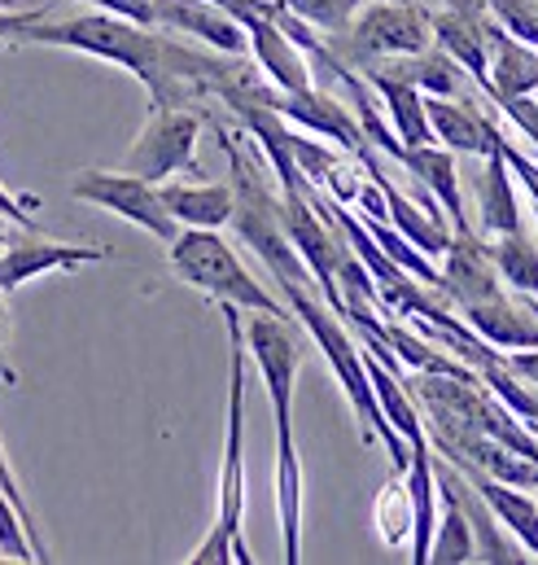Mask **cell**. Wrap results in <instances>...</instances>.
I'll return each instance as SVG.
<instances>
[{"label":"cell","mask_w":538,"mask_h":565,"mask_svg":"<svg viewBox=\"0 0 538 565\" xmlns=\"http://www.w3.org/2000/svg\"><path fill=\"white\" fill-rule=\"evenodd\" d=\"M13 44H44V49H75L101 62H115L123 71H132L136 79L153 93L158 106H184L197 102L202 93L189 79V49L158 35V26H140L132 18L119 13H79V18H62V22H31Z\"/></svg>","instance_id":"obj_1"},{"label":"cell","mask_w":538,"mask_h":565,"mask_svg":"<svg viewBox=\"0 0 538 565\" xmlns=\"http://www.w3.org/2000/svg\"><path fill=\"white\" fill-rule=\"evenodd\" d=\"M280 294H284L289 311L298 316V324H302V329L315 338V347L324 351L329 369L337 373V382H342V391H346V399H351V408H355V417H359L364 443H386L395 473H407V465H411V443H407L404 434L390 425V417L381 413L377 391H373V377H368V369H364V351H359V342L342 329V316L329 307L324 294H315L311 281L280 285Z\"/></svg>","instance_id":"obj_2"},{"label":"cell","mask_w":538,"mask_h":565,"mask_svg":"<svg viewBox=\"0 0 538 565\" xmlns=\"http://www.w3.org/2000/svg\"><path fill=\"white\" fill-rule=\"evenodd\" d=\"M228 320V443H224V469H219V513L206 540L193 548V565H250V544L241 535L246 518V324L241 307H224Z\"/></svg>","instance_id":"obj_3"},{"label":"cell","mask_w":538,"mask_h":565,"mask_svg":"<svg viewBox=\"0 0 538 565\" xmlns=\"http://www.w3.org/2000/svg\"><path fill=\"white\" fill-rule=\"evenodd\" d=\"M171 268L175 277L202 294H211L219 307L241 311H268V316H293L289 302L271 298L263 285L250 277V268L237 259V250L219 237V228H180L171 237ZM298 320V316H293Z\"/></svg>","instance_id":"obj_4"},{"label":"cell","mask_w":538,"mask_h":565,"mask_svg":"<svg viewBox=\"0 0 538 565\" xmlns=\"http://www.w3.org/2000/svg\"><path fill=\"white\" fill-rule=\"evenodd\" d=\"M298 329L302 324H293V316H268V311H255L246 324V351L259 364L276 429H293V386H298V369H302V333Z\"/></svg>","instance_id":"obj_5"},{"label":"cell","mask_w":538,"mask_h":565,"mask_svg":"<svg viewBox=\"0 0 538 565\" xmlns=\"http://www.w3.org/2000/svg\"><path fill=\"white\" fill-rule=\"evenodd\" d=\"M346 49L337 53L351 66H373L386 57H404V53H420L433 40V18L416 4H373L364 13H355V22L346 26Z\"/></svg>","instance_id":"obj_6"},{"label":"cell","mask_w":538,"mask_h":565,"mask_svg":"<svg viewBox=\"0 0 538 565\" xmlns=\"http://www.w3.org/2000/svg\"><path fill=\"white\" fill-rule=\"evenodd\" d=\"M71 193L79 202H93V206H106L110 215H123L132 220L136 228L171 242L180 233V220L171 215V206L162 202V189L144 175H132V171H101V167H88L71 180Z\"/></svg>","instance_id":"obj_7"},{"label":"cell","mask_w":538,"mask_h":565,"mask_svg":"<svg viewBox=\"0 0 538 565\" xmlns=\"http://www.w3.org/2000/svg\"><path fill=\"white\" fill-rule=\"evenodd\" d=\"M193 149H197V115L184 110V106H158L153 102L132 153L123 158V171L162 184L175 171H197V153Z\"/></svg>","instance_id":"obj_8"},{"label":"cell","mask_w":538,"mask_h":565,"mask_svg":"<svg viewBox=\"0 0 538 565\" xmlns=\"http://www.w3.org/2000/svg\"><path fill=\"white\" fill-rule=\"evenodd\" d=\"M106 246H84V242H57L40 228H18L9 246L0 250V294H13L26 281L44 273H79L88 264H106Z\"/></svg>","instance_id":"obj_9"},{"label":"cell","mask_w":538,"mask_h":565,"mask_svg":"<svg viewBox=\"0 0 538 565\" xmlns=\"http://www.w3.org/2000/svg\"><path fill=\"white\" fill-rule=\"evenodd\" d=\"M276 9L280 0H250V9L241 13V26L250 31L255 66H263V75L284 93L311 88V57L284 35V26L276 22Z\"/></svg>","instance_id":"obj_10"},{"label":"cell","mask_w":538,"mask_h":565,"mask_svg":"<svg viewBox=\"0 0 538 565\" xmlns=\"http://www.w3.org/2000/svg\"><path fill=\"white\" fill-rule=\"evenodd\" d=\"M153 26L193 35V40H202L215 53H228V57L250 53V31L228 9H219L211 0H153Z\"/></svg>","instance_id":"obj_11"},{"label":"cell","mask_w":538,"mask_h":565,"mask_svg":"<svg viewBox=\"0 0 538 565\" xmlns=\"http://www.w3.org/2000/svg\"><path fill=\"white\" fill-rule=\"evenodd\" d=\"M442 451H446V460H451V465H455V469H460V473L482 491V500L491 504V513H495V518H499V522L521 540V548L538 562V500H530L526 491H517L513 482L491 478V473H486L477 460H469L464 451H455V447H442Z\"/></svg>","instance_id":"obj_12"},{"label":"cell","mask_w":538,"mask_h":565,"mask_svg":"<svg viewBox=\"0 0 538 565\" xmlns=\"http://www.w3.org/2000/svg\"><path fill=\"white\" fill-rule=\"evenodd\" d=\"M460 311L473 324V333H482L491 347H504V351L538 347V311L517 302V298H508L504 289L482 298V302H464Z\"/></svg>","instance_id":"obj_13"},{"label":"cell","mask_w":538,"mask_h":565,"mask_svg":"<svg viewBox=\"0 0 538 565\" xmlns=\"http://www.w3.org/2000/svg\"><path fill=\"white\" fill-rule=\"evenodd\" d=\"M504 277L491 259V246H482L473 233H455L451 250H446V268H442V289L464 307V302H482L491 294L504 289Z\"/></svg>","instance_id":"obj_14"},{"label":"cell","mask_w":538,"mask_h":565,"mask_svg":"<svg viewBox=\"0 0 538 565\" xmlns=\"http://www.w3.org/2000/svg\"><path fill=\"white\" fill-rule=\"evenodd\" d=\"M424 106H429L433 137H438V145H446L451 153L486 158V153L499 145V137H504V132H499L482 110H473V106H464V102H451V97H433V93H424Z\"/></svg>","instance_id":"obj_15"},{"label":"cell","mask_w":538,"mask_h":565,"mask_svg":"<svg viewBox=\"0 0 538 565\" xmlns=\"http://www.w3.org/2000/svg\"><path fill=\"white\" fill-rule=\"evenodd\" d=\"M473 189H477V206H482V233L504 237V233L521 228V206H517V189H513V167L504 158V137L482 158Z\"/></svg>","instance_id":"obj_16"},{"label":"cell","mask_w":538,"mask_h":565,"mask_svg":"<svg viewBox=\"0 0 538 565\" xmlns=\"http://www.w3.org/2000/svg\"><path fill=\"white\" fill-rule=\"evenodd\" d=\"M276 513H280V544L284 562H302V460L293 429H276Z\"/></svg>","instance_id":"obj_17"},{"label":"cell","mask_w":538,"mask_h":565,"mask_svg":"<svg viewBox=\"0 0 538 565\" xmlns=\"http://www.w3.org/2000/svg\"><path fill=\"white\" fill-rule=\"evenodd\" d=\"M404 167L424 184V193H433L438 198V206L451 215V224H455V233H473V224H469V215H464V198H460V175H455V153L438 141L433 145H411L404 149Z\"/></svg>","instance_id":"obj_18"},{"label":"cell","mask_w":538,"mask_h":565,"mask_svg":"<svg viewBox=\"0 0 538 565\" xmlns=\"http://www.w3.org/2000/svg\"><path fill=\"white\" fill-rule=\"evenodd\" d=\"M491 44V97H530L538 88V49L504 26H486Z\"/></svg>","instance_id":"obj_19"},{"label":"cell","mask_w":538,"mask_h":565,"mask_svg":"<svg viewBox=\"0 0 538 565\" xmlns=\"http://www.w3.org/2000/svg\"><path fill=\"white\" fill-rule=\"evenodd\" d=\"M433 40L473 75V84L491 97V44H486V26L469 13V9H446L433 13Z\"/></svg>","instance_id":"obj_20"},{"label":"cell","mask_w":538,"mask_h":565,"mask_svg":"<svg viewBox=\"0 0 538 565\" xmlns=\"http://www.w3.org/2000/svg\"><path fill=\"white\" fill-rule=\"evenodd\" d=\"M162 202L171 206V215L180 220V228H224L233 224L237 198L228 184H202V180H175V184H158Z\"/></svg>","instance_id":"obj_21"},{"label":"cell","mask_w":538,"mask_h":565,"mask_svg":"<svg viewBox=\"0 0 538 565\" xmlns=\"http://www.w3.org/2000/svg\"><path fill=\"white\" fill-rule=\"evenodd\" d=\"M404 482L407 500H411V562L424 565L429 548H433V531H438V473L429 460V443L411 447V465H407Z\"/></svg>","instance_id":"obj_22"},{"label":"cell","mask_w":538,"mask_h":565,"mask_svg":"<svg viewBox=\"0 0 538 565\" xmlns=\"http://www.w3.org/2000/svg\"><path fill=\"white\" fill-rule=\"evenodd\" d=\"M438 495H442V522L433 531V548H429V562L442 565H460V562H477V535H473V522L464 513V500L455 491V465H438Z\"/></svg>","instance_id":"obj_23"},{"label":"cell","mask_w":538,"mask_h":565,"mask_svg":"<svg viewBox=\"0 0 538 565\" xmlns=\"http://www.w3.org/2000/svg\"><path fill=\"white\" fill-rule=\"evenodd\" d=\"M368 84L377 88L386 115H390V128L395 137L411 149V145H433V124H429V106H424V93L416 84H407L399 75H386V71H368Z\"/></svg>","instance_id":"obj_24"},{"label":"cell","mask_w":538,"mask_h":565,"mask_svg":"<svg viewBox=\"0 0 538 565\" xmlns=\"http://www.w3.org/2000/svg\"><path fill=\"white\" fill-rule=\"evenodd\" d=\"M364 351V369H368V377H373V391H377V404H381V413L390 417V425L404 434L407 443L416 447V443H429L424 438V425H420V413L411 408V399H407L404 382H399V373L395 369H386L368 347H359Z\"/></svg>","instance_id":"obj_25"},{"label":"cell","mask_w":538,"mask_h":565,"mask_svg":"<svg viewBox=\"0 0 538 565\" xmlns=\"http://www.w3.org/2000/svg\"><path fill=\"white\" fill-rule=\"evenodd\" d=\"M491 259H495L499 277L508 281V289L530 298V307L538 311V242H530L521 228L504 233V237L491 242Z\"/></svg>","instance_id":"obj_26"},{"label":"cell","mask_w":538,"mask_h":565,"mask_svg":"<svg viewBox=\"0 0 538 565\" xmlns=\"http://www.w3.org/2000/svg\"><path fill=\"white\" fill-rule=\"evenodd\" d=\"M455 491H460V500H464V513H469V522H473V535H477V562H526L513 544H504L499 540V531L491 526V504L482 500V491L464 478V473H455Z\"/></svg>","instance_id":"obj_27"},{"label":"cell","mask_w":538,"mask_h":565,"mask_svg":"<svg viewBox=\"0 0 538 565\" xmlns=\"http://www.w3.org/2000/svg\"><path fill=\"white\" fill-rule=\"evenodd\" d=\"M377 531L390 548H399L404 540H411V500H407V482H390L377 495Z\"/></svg>","instance_id":"obj_28"},{"label":"cell","mask_w":538,"mask_h":565,"mask_svg":"<svg viewBox=\"0 0 538 565\" xmlns=\"http://www.w3.org/2000/svg\"><path fill=\"white\" fill-rule=\"evenodd\" d=\"M289 13H298L302 22L320 26V31H346L355 22V13L364 9V0H280Z\"/></svg>","instance_id":"obj_29"},{"label":"cell","mask_w":538,"mask_h":565,"mask_svg":"<svg viewBox=\"0 0 538 565\" xmlns=\"http://www.w3.org/2000/svg\"><path fill=\"white\" fill-rule=\"evenodd\" d=\"M0 557L9 562H40L31 535H26V522L18 513V504L9 500V491L0 487Z\"/></svg>","instance_id":"obj_30"},{"label":"cell","mask_w":538,"mask_h":565,"mask_svg":"<svg viewBox=\"0 0 538 565\" xmlns=\"http://www.w3.org/2000/svg\"><path fill=\"white\" fill-rule=\"evenodd\" d=\"M486 4L504 31H513L517 40L538 49V0H486Z\"/></svg>","instance_id":"obj_31"},{"label":"cell","mask_w":538,"mask_h":565,"mask_svg":"<svg viewBox=\"0 0 538 565\" xmlns=\"http://www.w3.org/2000/svg\"><path fill=\"white\" fill-rule=\"evenodd\" d=\"M0 487L9 491V500L18 504V513H22V522H26V535H31V544H35V553H40V562H49L44 557V540H40V526H35V518H31V509H26V500H22V487H18V478H13V469H9V456H4V447H0Z\"/></svg>","instance_id":"obj_32"},{"label":"cell","mask_w":538,"mask_h":565,"mask_svg":"<svg viewBox=\"0 0 538 565\" xmlns=\"http://www.w3.org/2000/svg\"><path fill=\"white\" fill-rule=\"evenodd\" d=\"M499 106H504L508 119L538 145V102H530V97H499Z\"/></svg>","instance_id":"obj_33"},{"label":"cell","mask_w":538,"mask_h":565,"mask_svg":"<svg viewBox=\"0 0 538 565\" xmlns=\"http://www.w3.org/2000/svg\"><path fill=\"white\" fill-rule=\"evenodd\" d=\"M93 9H106V13H119V18H132L140 26H153V0H84Z\"/></svg>","instance_id":"obj_34"},{"label":"cell","mask_w":538,"mask_h":565,"mask_svg":"<svg viewBox=\"0 0 538 565\" xmlns=\"http://www.w3.org/2000/svg\"><path fill=\"white\" fill-rule=\"evenodd\" d=\"M504 158H508V167H513V175L530 189V198H535V206H538V162H530L521 149H513L508 145V137H504Z\"/></svg>","instance_id":"obj_35"},{"label":"cell","mask_w":538,"mask_h":565,"mask_svg":"<svg viewBox=\"0 0 538 565\" xmlns=\"http://www.w3.org/2000/svg\"><path fill=\"white\" fill-rule=\"evenodd\" d=\"M44 18V9H13V13H0V44L4 40H18L31 22H40Z\"/></svg>","instance_id":"obj_36"},{"label":"cell","mask_w":538,"mask_h":565,"mask_svg":"<svg viewBox=\"0 0 538 565\" xmlns=\"http://www.w3.org/2000/svg\"><path fill=\"white\" fill-rule=\"evenodd\" d=\"M26 206H35V198H22V202H18V198H13V193L0 184V211H4L13 224H22V228H40V224H35V215H31Z\"/></svg>","instance_id":"obj_37"},{"label":"cell","mask_w":538,"mask_h":565,"mask_svg":"<svg viewBox=\"0 0 538 565\" xmlns=\"http://www.w3.org/2000/svg\"><path fill=\"white\" fill-rule=\"evenodd\" d=\"M504 360H508V369H513L517 377H526V382H530V386L538 391V347H526V351H508Z\"/></svg>","instance_id":"obj_38"},{"label":"cell","mask_w":538,"mask_h":565,"mask_svg":"<svg viewBox=\"0 0 538 565\" xmlns=\"http://www.w3.org/2000/svg\"><path fill=\"white\" fill-rule=\"evenodd\" d=\"M4 351H9V311H4V298H0V373L13 382V373L4 369Z\"/></svg>","instance_id":"obj_39"},{"label":"cell","mask_w":538,"mask_h":565,"mask_svg":"<svg viewBox=\"0 0 538 565\" xmlns=\"http://www.w3.org/2000/svg\"><path fill=\"white\" fill-rule=\"evenodd\" d=\"M18 228H22V224H13V220H9V215H4V211H0V250H4V246H9V237H13V233H18Z\"/></svg>","instance_id":"obj_40"},{"label":"cell","mask_w":538,"mask_h":565,"mask_svg":"<svg viewBox=\"0 0 538 565\" xmlns=\"http://www.w3.org/2000/svg\"><path fill=\"white\" fill-rule=\"evenodd\" d=\"M535 224H538V206H535Z\"/></svg>","instance_id":"obj_41"}]
</instances>
